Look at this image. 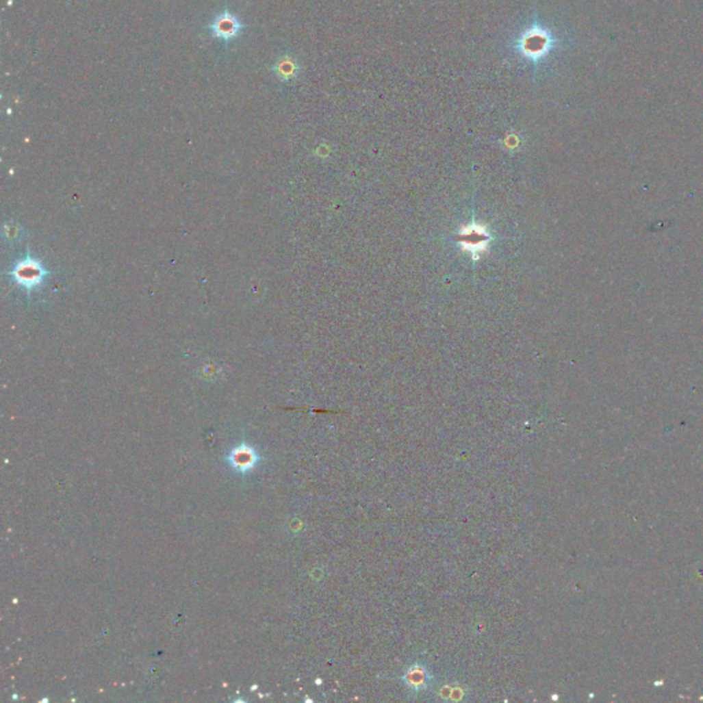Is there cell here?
<instances>
[{"label":"cell","mask_w":703,"mask_h":703,"mask_svg":"<svg viewBox=\"0 0 703 703\" xmlns=\"http://www.w3.org/2000/svg\"><path fill=\"white\" fill-rule=\"evenodd\" d=\"M17 285L31 293L34 289L39 287L43 281L50 275L42 261L35 257L27 256L21 259L14 268L9 272Z\"/></svg>","instance_id":"1"},{"label":"cell","mask_w":703,"mask_h":703,"mask_svg":"<svg viewBox=\"0 0 703 703\" xmlns=\"http://www.w3.org/2000/svg\"><path fill=\"white\" fill-rule=\"evenodd\" d=\"M296 71H297V66L296 64L290 60V58H283L282 61H279L275 66V72L278 73V76H281L282 79H290L296 75Z\"/></svg>","instance_id":"4"},{"label":"cell","mask_w":703,"mask_h":703,"mask_svg":"<svg viewBox=\"0 0 703 703\" xmlns=\"http://www.w3.org/2000/svg\"><path fill=\"white\" fill-rule=\"evenodd\" d=\"M551 36L547 32L541 29H531L522 36L518 47L524 57L537 60L547 54V51L551 47Z\"/></svg>","instance_id":"2"},{"label":"cell","mask_w":703,"mask_h":703,"mask_svg":"<svg viewBox=\"0 0 703 703\" xmlns=\"http://www.w3.org/2000/svg\"><path fill=\"white\" fill-rule=\"evenodd\" d=\"M210 29L214 36L224 39V40H229V39H233L235 36H238V34L242 29V24L240 23V20L235 16L228 13V12H224L214 18V21L210 25Z\"/></svg>","instance_id":"3"}]
</instances>
